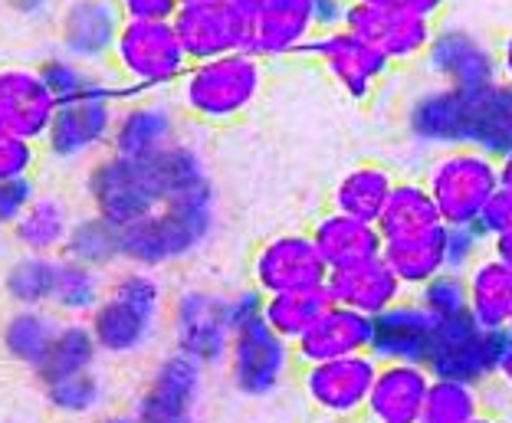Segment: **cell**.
<instances>
[{"mask_svg":"<svg viewBox=\"0 0 512 423\" xmlns=\"http://www.w3.org/2000/svg\"><path fill=\"white\" fill-rule=\"evenodd\" d=\"M125 96H128L125 89L112 86L106 92H96V96L60 102L56 105L50 132L43 138L46 151L60 161H76V158H86L92 151L112 145L115 122H119L115 102Z\"/></svg>","mask_w":512,"mask_h":423,"instance_id":"9","label":"cell"},{"mask_svg":"<svg viewBox=\"0 0 512 423\" xmlns=\"http://www.w3.org/2000/svg\"><path fill=\"white\" fill-rule=\"evenodd\" d=\"M447 227L444 217L430 197L424 181H398L394 191L384 204L381 217H378V233L381 240H404V237H417V233Z\"/></svg>","mask_w":512,"mask_h":423,"instance_id":"28","label":"cell"},{"mask_svg":"<svg viewBox=\"0 0 512 423\" xmlns=\"http://www.w3.org/2000/svg\"><path fill=\"white\" fill-rule=\"evenodd\" d=\"M309 237L316 240L329 273L381 260L384 240L378 233V223H365V220H355V217L329 210V214H322L316 223H312Z\"/></svg>","mask_w":512,"mask_h":423,"instance_id":"20","label":"cell"},{"mask_svg":"<svg viewBox=\"0 0 512 423\" xmlns=\"http://www.w3.org/2000/svg\"><path fill=\"white\" fill-rule=\"evenodd\" d=\"M174 33L191 63L250 50L253 0H214V4H181L174 14Z\"/></svg>","mask_w":512,"mask_h":423,"instance_id":"8","label":"cell"},{"mask_svg":"<svg viewBox=\"0 0 512 423\" xmlns=\"http://www.w3.org/2000/svg\"><path fill=\"white\" fill-rule=\"evenodd\" d=\"M250 273L260 296L325 289L329 282V266L309 233H279V237L266 240L253 253Z\"/></svg>","mask_w":512,"mask_h":423,"instance_id":"10","label":"cell"},{"mask_svg":"<svg viewBox=\"0 0 512 423\" xmlns=\"http://www.w3.org/2000/svg\"><path fill=\"white\" fill-rule=\"evenodd\" d=\"M106 299V286H102L99 269H89L83 263L60 260V273H56V292H53V312L66 315V319H89Z\"/></svg>","mask_w":512,"mask_h":423,"instance_id":"34","label":"cell"},{"mask_svg":"<svg viewBox=\"0 0 512 423\" xmlns=\"http://www.w3.org/2000/svg\"><path fill=\"white\" fill-rule=\"evenodd\" d=\"M381 260L401 279L404 289H424L430 279L450 269V227H437L404 240H388L381 246Z\"/></svg>","mask_w":512,"mask_h":423,"instance_id":"23","label":"cell"},{"mask_svg":"<svg viewBox=\"0 0 512 423\" xmlns=\"http://www.w3.org/2000/svg\"><path fill=\"white\" fill-rule=\"evenodd\" d=\"M329 305H332L329 289L279 292V296L260 299V319L270 325V332H276L286 345H296Z\"/></svg>","mask_w":512,"mask_h":423,"instance_id":"31","label":"cell"},{"mask_svg":"<svg viewBox=\"0 0 512 423\" xmlns=\"http://www.w3.org/2000/svg\"><path fill=\"white\" fill-rule=\"evenodd\" d=\"M33 164H37V145L0 128V181L30 178Z\"/></svg>","mask_w":512,"mask_h":423,"instance_id":"40","label":"cell"},{"mask_svg":"<svg viewBox=\"0 0 512 423\" xmlns=\"http://www.w3.org/2000/svg\"><path fill=\"white\" fill-rule=\"evenodd\" d=\"M509 227H512V194H506L503 187H499V194L486 204L476 230H480L486 240H496L499 233H506Z\"/></svg>","mask_w":512,"mask_h":423,"instance_id":"43","label":"cell"},{"mask_svg":"<svg viewBox=\"0 0 512 423\" xmlns=\"http://www.w3.org/2000/svg\"><path fill=\"white\" fill-rule=\"evenodd\" d=\"M463 276H467V312L476 328L506 335L512 315V269L499 256L486 253Z\"/></svg>","mask_w":512,"mask_h":423,"instance_id":"22","label":"cell"},{"mask_svg":"<svg viewBox=\"0 0 512 423\" xmlns=\"http://www.w3.org/2000/svg\"><path fill=\"white\" fill-rule=\"evenodd\" d=\"M263 82V60L250 50H240L217 56V60L191 63L178 82V99L184 112L194 115L197 122L227 125L250 112V105L260 99Z\"/></svg>","mask_w":512,"mask_h":423,"instance_id":"1","label":"cell"},{"mask_svg":"<svg viewBox=\"0 0 512 423\" xmlns=\"http://www.w3.org/2000/svg\"><path fill=\"white\" fill-rule=\"evenodd\" d=\"M63 253H66V260L83 263L89 269H106L122 256V230L96 214L83 217L69 230Z\"/></svg>","mask_w":512,"mask_h":423,"instance_id":"36","label":"cell"},{"mask_svg":"<svg viewBox=\"0 0 512 423\" xmlns=\"http://www.w3.org/2000/svg\"><path fill=\"white\" fill-rule=\"evenodd\" d=\"M33 201H37V187H33L30 178L0 181V230L14 227Z\"/></svg>","mask_w":512,"mask_h":423,"instance_id":"41","label":"cell"},{"mask_svg":"<svg viewBox=\"0 0 512 423\" xmlns=\"http://www.w3.org/2000/svg\"><path fill=\"white\" fill-rule=\"evenodd\" d=\"M480 414H483V394L476 391L473 381L434 374L421 423H473Z\"/></svg>","mask_w":512,"mask_h":423,"instance_id":"35","label":"cell"},{"mask_svg":"<svg viewBox=\"0 0 512 423\" xmlns=\"http://www.w3.org/2000/svg\"><path fill=\"white\" fill-rule=\"evenodd\" d=\"M230 319H234V338H230L227 355L234 384L247 394L270 391L286 364L293 361V348L260 319V299L253 305L247 299L230 302Z\"/></svg>","mask_w":512,"mask_h":423,"instance_id":"6","label":"cell"},{"mask_svg":"<svg viewBox=\"0 0 512 423\" xmlns=\"http://www.w3.org/2000/svg\"><path fill=\"white\" fill-rule=\"evenodd\" d=\"M430 63H434L440 73L450 79V86L457 92H467V96H476V92H486L496 86V73L499 66L490 53L476 43L470 33L460 30H437L434 43H430Z\"/></svg>","mask_w":512,"mask_h":423,"instance_id":"21","label":"cell"},{"mask_svg":"<svg viewBox=\"0 0 512 423\" xmlns=\"http://www.w3.org/2000/svg\"><path fill=\"white\" fill-rule=\"evenodd\" d=\"M60 319L50 309H17L0 328V345L10 361L23 364V368H37L46 358L56 332H60Z\"/></svg>","mask_w":512,"mask_h":423,"instance_id":"30","label":"cell"},{"mask_svg":"<svg viewBox=\"0 0 512 423\" xmlns=\"http://www.w3.org/2000/svg\"><path fill=\"white\" fill-rule=\"evenodd\" d=\"M430 381L434 374L421 361H381L362 423H421Z\"/></svg>","mask_w":512,"mask_h":423,"instance_id":"16","label":"cell"},{"mask_svg":"<svg viewBox=\"0 0 512 423\" xmlns=\"http://www.w3.org/2000/svg\"><path fill=\"white\" fill-rule=\"evenodd\" d=\"M73 217H69V207L56 197H37L27 214H23L14 227V240L20 243L23 253H40V256H53L56 250H63L69 230H73Z\"/></svg>","mask_w":512,"mask_h":423,"instance_id":"32","label":"cell"},{"mask_svg":"<svg viewBox=\"0 0 512 423\" xmlns=\"http://www.w3.org/2000/svg\"><path fill=\"white\" fill-rule=\"evenodd\" d=\"M322 423H362V420H322Z\"/></svg>","mask_w":512,"mask_h":423,"instance_id":"55","label":"cell"},{"mask_svg":"<svg viewBox=\"0 0 512 423\" xmlns=\"http://www.w3.org/2000/svg\"><path fill=\"white\" fill-rule=\"evenodd\" d=\"M381 361L371 355L335 358L299 368L302 397L322 420H362Z\"/></svg>","mask_w":512,"mask_h":423,"instance_id":"7","label":"cell"},{"mask_svg":"<svg viewBox=\"0 0 512 423\" xmlns=\"http://www.w3.org/2000/svg\"><path fill=\"white\" fill-rule=\"evenodd\" d=\"M40 391L53 414H60L66 423L96 417L102 404H106V381H102L99 371H86V374H76V378L46 384Z\"/></svg>","mask_w":512,"mask_h":423,"instance_id":"37","label":"cell"},{"mask_svg":"<svg viewBox=\"0 0 512 423\" xmlns=\"http://www.w3.org/2000/svg\"><path fill=\"white\" fill-rule=\"evenodd\" d=\"M352 4L388 7V10H407V14H417V17H430V20H437L440 10L447 7V0H352Z\"/></svg>","mask_w":512,"mask_h":423,"instance_id":"45","label":"cell"},{"mask_svg":"<svg viewBox=\"0 0 512 423\" xmlns=\"http://www.w3.org/2000/svg\"><path fill=\"white\" fill-rule=\"evenodd\" d=\"M378 322L375 355L378 361H421L427 364L430 345H434L437 319L417 299H404L388 309Z\"/></svg>","mask_w":512,"mask_h":423,"instance_id":"19","label":"cell"},{"mask_svg":"<svg viewBox=\"0 0 512 423\" xmlns=\"http://www.w3.org/2000/svg\"><path fill=\"white\" fill-rule=\"evenodd\" d=\"M378 322L368 319L362 312H352L345 305H329L306 335L299 338L293 348V364L306 368V364H322L335 358H352L375 351Z\"/></svg>","mask_w":512,"mask_h":423,"instance_id":"14","label":"cell"},{"mask_svg":"<svg viewBox=\"0 0 512 423\" xmlns=\"http://www.w3.org/2000/svg\"><path fill=\"white\" fill-rule=\"evenodd\" d=\"M424 184L450 230L476 227L499 194V158L476 145H457L430 164Z\"/></svg>","mask_w":512,"mask_h":423,"instance_id":"2","label":"cell"},{"mask_svg":"<svg viewBox=\"0 0 512 423\" xmlns=\"http://www.w3.org/2000/svg\"><path fill=\"white\" fill-rule=\"evenodd\" d=\"M490 253L499 256V260H503L512 269V227L506 233H499L496 240H490Z\"/></svg>","mask_w":512,"mask_h":423,"instance_id":"49","label":"cell"},{"mask_svg":"<svg viewBox=\"0 0 512 423\" xmlns=\"http://www.w3.org/2000/svg\"><path fill=\"white\" fill-rule=\"evenodd\" d=\"M398 178L384 168V164H355L352 171H345L339 184L332 187V210L335 214L365 220V223H378L384 204L394 191Z\"/></svg>","mask_w":512,"mask_h":423,"instance_id":"27","label":"cell"},{"mask_svg":"<svg viewBox=\"0 0 512 423\" xmlns=\"http://www.w3.org/2000/svg\"><path fill=\"white\" fill-rule=\"evenodd\" d=\"M56 105L60 102L46 86L40 69H0V128L4 132L37 145L50 132Z\"/></svg>","mask_w":512,"mask_h":423,"instance_id":"15","label":"cell"},{"mask_svg":"<svg viewBox=\"0 0 512 423\" xmlns=\"http://www.w3.org/2000/svg\"><path fill=\"white\" fill-rule=\"evenodd\" d=\"M486 253H490V240H486L476 227L450 230V269L453 273H467V269Z\"/></svg>","mask_w":512,"mask_h":423,"instance_id":"42","label":"cell"},{"mask_svg":"<svg viewBox=\"0 0 512 423\" xmlns=\"http://www.w3.org/2000/svg\"><path fill=\"white\" fill-rule=\"evenodd\" d=\"M234 319L230 302H217L207 292H188L174 305V342L191 361H217L230 351Z\"/></svg>","mask_w":512,"mask_h":423,"instance_id":"17","label":"cell"},{"mask_svg":"<svg viewBox=\"0 0 512 423\" xmlns=\"http://www.w3.org/2000/svg\"><path fill=\"white\" fill-rule=\"evenodd\" d=\"M112 60L128 82V96L174 86L191 66L171 20H125Z\"/></svg>","mask_w":512,"mask_h":423,"instance_id":"5","label":"cell"},{"mask_svg":"<svg viewBox=\"0 0 512 423\" xmlns=\"http://www.w3.org/2000/svg\"><path fill=\"white\" fill-rule=\"evenodd\" d=\"M184 0H119L125 20H174Z\"/></svg>","mask_w":512,"mask_h":423,"instance_id":"44","label":"cell"},{"mask_svg":"<svg viewBox=\"0 0 512 423\" xmlns=\"http://www.w3.org/2000/svg\"><path fill=\"white\" fill-rule=\"evenodd\" d=\"M319 33L312 0H253L250 53L260 60L302 56Z\"/></svg>","mask_w":512,"mask_h":423,"instance_id":"13","label":"cell"},{"mask_svg":"<svg viewBox=\"0 0 512 423\" xmlns=\"http://www.w3.org/2000/svg\"><path fill=\"white\" fill-rule=\"evenodd\" d=\"M96 423H142L135 414H102Z\"/></svg>","mask_w":512,"mask_h":423,"instance_id":"51","label":"cell"},{"mask_svg":"<svg viewBox=\"0 0 512 423\" xmlns=\"http://www.w3.org/2000/svg\"><path fill=\"white\" fill-rule=\"evenodd\" d=\"M473 423H499V417H496V414H486V410H483V414L476 417Z\"/></svg>","mask_w":512,"mask_h":423,"instance_id":"52","label":"cell"},{"mask_svg":"<svg viewBox=\"0 0 512 423\" xmlns=\"http://www.w3.org/2000/svg\"><path fill=\"white\" fill-rule=\"evenodd\" d=\"M325 289H329V299L335 305L362 312L368 319H381L384 312L407 299V289L401 286V279L391 273L384 260L335 269V273H329Z\"/></svg>","mask_w":512,"mask_h":423,"instance_id":"18","label":"cell"},{"mask_svg":"<svg viewBox=\"0 0 512 423\" xmlns=\"http://www.w3.org/2000/svg\"><path fill=\"white\" fill-rule=\"evenodd\" d=\"M184 4H214V0H184Z\"/></svg>","mask_w":512,"mask_h":423,"instance_id":"54","label":"cell"},{"mask_svg":"<svg viewBox=\"0 0 512 423\" xmlns=\"http://www.w3.org/2000/svg\"><path fill=\"white\" fill-rule=\"evenodd\" d=\"M171 135H174V115L168 105L142 99L119 112L109 148H112V155L148 161V158H158L161 151L174 148Z\"/></svg>","mask_w":512,"mask_h":423,"instance_id":"25","label":"cell"},{"mask_svg":"<svg viewBox=\"0 0 512 423\" xmlns=\"http://www.w3.org/2000/svg\"><path fill=\"white\" fill-rule=\"evenodd\" d=\"M302 56L316 60L325 73L332 76L335 86H339L345 96H352L355 102L368 99L391 69V63L384 60L378 50H371L365 40H358L355 33H348L345 27L319 30L316 37H312V43L302 50Z\"/></svg>","mask_w":512,"mask_h":423,"instance_id":"12","label":"cell"},{"mask_svg":"<svg viewBox=\"0 0 512 423\" xmlns=\"http://www.w3.org/2000/svg\"><path fill=\"white\" fill-rule=\"evenodd\" d=\"M348 4H352V0H312V7H316V23H319V30L342 27Z\"/></svg>","mask_w":512,"mask_h":423,"instance_id":"46","label":"cell"},{"mask_svg":"<svg viewBox=\"0 0 512 423\" xmlns=\"http://www.w3.org/2000/svg\"><path fill=\"white\" fill-rule=\"evenodd\" d=\"M506 335L512 338V315H509V325H506Z\"/></svg>","mask_w":512,"mask_h":423,"instance_id":"56","label":"cell"},{"mask_svg":"<svg viewBox=\"0 0 512 423\" xmlns=\"http://www.w3.org/2000/svg\"><path fill=\"white\" fill-rule=\"evenodd\" d=\"M86 194L92 201L96 217L109 220L112 227H132V223L158 214L168 204L165 187H161L155 158L132 161L122 155H106L92 164L86 178Z\"/></svg>","mask_w":512,"mask_h":423,"instance_id":"4","label":"cell"},{"mask_svg":"<svg viewBox=\"0 0 512 423\" xmlns=\"http://www.w3.org/2000/svg\"><path fill=\"white\" fill-rule=\"evenodd\" d=\"M17 4H20L23 10H33V7H37V4H40V0H17Z\"/></svg>","mask_w":512,"mask_h":423,"instance_id":"53","label":"cell"},{"mask_svg":"<svg viewBox=\"0 0 512 423\" xmlns=\"http://www.w3.org/2000/svg\"><path fill=\"white\" fill-rule=\"evenodd\" d=\"M161 319V289L142 269L125 273L106 292V299L89 315L92 338L102 355L132 358L138 355L155 335Z\"/></svg>","mask_w":512,"mask_h":423,"instance_id":"3","label":"cell"},{"mask_svg":"<svg viewBox=\"0 0 512 423\" xmlns=\"http://www.w3.org/2000/svg\"><path fill=\"white\" fill-rule=\"evenodd\" d=\"M197 384V361L174 355L161 361L138 397L135 417L142 423H184Z\"/></svg>","mask_w":512,"mask_h":423,"instance_id":"24","label":"cell"},{"mask_svg":"<svg viewBox=\"0 0 512 423\" xmlns=\"http://www.w3.org/2000/svg\"><path fill=\"white\" fill-rule=\"evenodd\" d=\"M122 10L109 0H76L63 17V46L73 60H102L112 56L122 30Z\"/></svg>","mask_w":512,"mask_h":423,"instance_id":"26","label":"cell"},{"mask_svg":"<svg viewBox=\"0 0 512 423\" xmlns=\"http://www.w3.org/2000/svg\"><path fill=\"white\" fill-rule=\"evenodd\" d=\"M342 27L355 33L358 40H365L371 50H378L391 66L427 56L430 43L437 37V23L430 17L368 4H348Z\"/></svg>","mask_w":512,"mask_h":423,"instance_id":"11","label":"cell"},{"mask_svg":"<svg viewBox=\"0 0 512 423\" xmlns=\"http://www.w3.org/2000/svg\"><path fill=\"white\" fill-rule=\"evenodd\" d=\"M56 273L60 260L56 256L23 253L4 273V292L14 299L20 309H50L56 292Z\"/></svg>","mask_w":512,"mask_h":423,"instance_id":"33","label":"cell"},{"mask_svg":"<svg viewBox=\"0 0 512 423\" xmlns=\"http://www.w3.org/2000/svg\"><path fill=\"white\" fill-rule=\"evenodd\" d=\"M499 187H503L506 194H512V148L499 155Z\"/></svg>","mask_w":512,"mask_h":423,"instance_id":"50","label":"cell"},{"mask_svg":"<svg viewBox=\"0 0 512 423\" xmlns=\"http://www.w3.org/2000/svg\"><path fill=\"white\" fill-rule=\"evenodd\" d=\"M493 381L503 387L506 397L512 401V338L506 342V348L499 351V358H496V368H493Z\"/></svg>","mask_w":512,"mask_h":423,"instance_id":"47","label":"cell"},{"mask_svg":"<svg viewBox=\"0 0 512 423\" xmlns=\"http://www.w3.org/2000/svg\"><path fill=\"white\" fill-rule=\"evenodd\" d=\"M417 302H421L437 322L470 315L467 312V276L447 269V273H440L437 279H430L424 289H417Z\"/></svg>","mask_w":512,"mask_h":423,"instance_id":"39","label":"cell"},{"mask_svg":"<svg viewBox=\"0 0 512 423\" xmlns=\"http://www.w3.org/2000/svg\"><path fill=\"white\" fill-rule=\"evenodd\" d=\"M40 76L46 79V86H50L56 102L86 99V96H96V92L112 89L109 82L96 79L83 63H76V60H50V63H43Z\"/></svg>","mask_w":512,"mask_h":423,"instance_id":"38","label":"cell"},{"mask_svg":"<svg viewBox=\"0 0 512 423\" xmlns=\"http://www.w3.org/2000/svg\"><path fill=\"white\" fill-rule=\"evenodd\" d=\"M99 355L102 351L96 345V338H92L89 322L69 319L60 325V332H56L50 351H46V358L33 368V378L40 381V387L76 378V374L96 371Z\"/></svg>","mask_w":512,"mask_h":423,"instance_id":"29","label":"cell"},{"mask_svg":"<svg viewBox=\"0 0 512 423\" xmlns=\"http://www.w3.org/2000/svg\"><path fill=\"white\" fill-rule=\"evenodd\" d=\"M496 66H499V76H503L506 86H512V33L503 40V46H499Z\"/></svg>","mask_w":512,"mask_h":423,"instance_id":"48","label":"cell"}]
</instances>
